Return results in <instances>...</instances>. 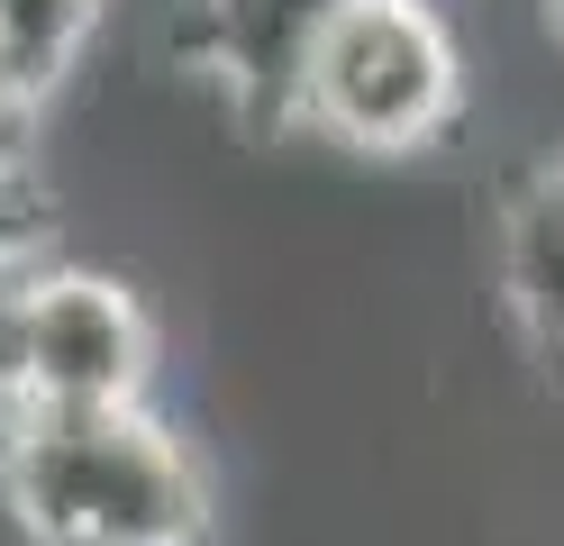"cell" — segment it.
I'll return each instance as SVG.
<instances>
[{
  "mask_svg": "<svg viewBox=\"0 0 564 546\" xmlns=\"http://www.w3.org/2000/svg\"><path fill=\"white\" fill-rule=\"evenodd\" d=\"M474 119V46L446 0H337L301 64L292 137L346 164H419Z\"/></svg>",
  "mask_w": 564,
  "mask_h": 546,
  "instance_id": "cell-2",
  "label": "cell"
},
{
  "mask_svg": "<svg viewBox=\"0 0 564 546\" xmlns=\"http://www.w3.org/2000/svg\"><path fill=\"white\" fill-rule=\"evenodd\" d=\"M64 246H0V419L28 410V291Z\"/></svg>",
  "mask_w": 564,
  "mask_h": 546,
  "instance_id": "cell-6",
  "label": "cell"
},
{
  "mask_svg": "<svg viewBox=\"0 0 564 546\" xmlns=\"http://www.w3.org/2000/svg\"><path fill=\"white\" fill-rule=\"evenodd\" d=\"M164 319L119 265L55 255L28 291V410H155Z\"/></svg>",
  "mask_w": 564,
  "mask_h": 546,
  "instance_id": "cell-3",
  "label": "cell"
},
{
  "mask_svg": "<svg viewBox=\"0 0 564 546\" xmlns=\"http://www.w3.org/2000/svg\"><path fill=\"white\" fill-rule=\"evenodd\" d=\"M491 301L510 338L564 374V137L519 156L491 201Z\"/></svg>",
  "mask_w": 564,
  "mask_h": 546,
  "instance_id": "cell-4",
  "label": "cell"
},
{
  "mask_svg": "<svg viewBox=\"0 0 564 546\" xmlns=\"http://www.w3.org/2000/svg\"><path fill=\"white\" fill-rule=\"evenodd\" d=\"M110 19H119V0H0V83L46 119L91 73Z\"/></svg>",
  "mask_w": 564,
  "mask_h": 546,
  "instance_id": "cell-5",
  "label": "cell"
},
{
  "mask_svg": "<svg viewBox=\"0 0 564 546\" xmlns=\"http://www.w3.org/2000/svg\"><path fill=\"white\" fill-rule=\"evenodd\" d=\"M0 510L46 546H209L219 483L164 410H19L0 419Z\"/></svg>",
  "mask_w": 564,
  "mask_h": 546,
  "instance_id": "cell-1",
  "label": "cell"
}]
</instances>
